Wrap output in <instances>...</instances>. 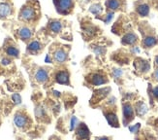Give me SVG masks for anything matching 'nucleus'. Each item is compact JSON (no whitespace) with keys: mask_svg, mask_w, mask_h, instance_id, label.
Returning a JSON list of instances; mask_svg holds the SVG:
<instances>
[{"mask_svg":"<svg viewBox=\"0 0 158 140\" xmlns=\"http://www.w3.org/2000/svg\"><path fill=\"white\" fill-rule=\"evenodd\" d=\"M40 18L41 9L37 0H27L19 13V20L25 24H35Z\"/></svg>","mask_w":158,"mask_h":140,"instance_id":"nucleus-1","label":"nucleus"},{"mask_svg":"<svg viewBox=\"0 0 158 140\" xmlns=\"http://www.w3.org/2000/svg\"><path fill=\"white\" fill-rule=\"evenodd\" d=\"M47 28L52 34H60L61 36L65 35L66 37H68V35L71 36L67 23L62 20H57V19L50 20L49 23H48Z\"/></svg>","mask_w":158,"mask_h":140,"instance_id":"nucleus-2","label":"nucleus"},{"mask_svg":"<svg viewBox=\"0 0 158 140\" xmlns=\"http://www.w3.org/2000/svg\"><path fill=\"white\" fill-rule=\"evenodd\" d=\"M56 12L61 16L70 15L75 8L74 0H52Z\"/></svg>","mask_w":158,"mask_h":140,"instance_id":"nucleus-3","label":"nucleus"},{"mask_svg":"<svg viewBox=\"0 0 158 140\" xmlns=\"http://www.w3.org/2000/svg\"><path fill=\"white\" fill-rule=\"evenodd\" d=\"M81 32L84 37L86 38L85 40H90L93 37H95L100 31L99 26L95 25L93 23H91L88 20H84L81 24Z\"/></svg>","mask_w":158,"mask_h":140,"instance_id":"nucleus-4","label":"nucleus"},{"mask_svg":"<svg viewBox=\"0 0 158 140\" xmlns=\"http://www.w3.org/2000/svg\"><path fill=\"white\" fill-rule=\"evenodd\" d=\"M14 14V7L9 2H0V20L9 19Z\"/></svg>","mask_w":158,"mask_h":140,"instance_id":"nucleus-5","label":"nucleus"},{"mask_svg":"<svg viewBox=\"0 0 158 140\" xmlns=\"http://www.w3.org/2000/svg\"><path fill=\"white\" fill-rule=\"evenodd\" d=\"M17 36L23 41H28L31 39L32 37V34L33 31L30 28L29 26H26V25H22L20 27H19V29L16 32Z\"/></svg>","mask_w":158,"mask_h":140,"instance_id":"nucleus-6","label":"nucleus"},{"mask_svg":"<svg viewBox=\"0 0 158 140\" xmlns=\"http://www.w3.org/2000/svg\"><path fill=\"white\" fill-rule=\"evenodd\" d=\"M122 112H123V123L127 125L134 119V110L131 104L124 103L122 106Z\"/></svg>","mask_w":158,"mask_h":140,"instance_id":"nucleus-7","label":"nucleus"},{"mask_svg":"<svg viewBox=\"0 0 158 140\" xmlns=\"http://www.w3.org/2000/svg\"><path fill=\"white\" fill-rule=\"evenodd\" d=\"M124 4V0H106L105 2V7L107 11H111V12H116L121 10Z\"/></svg>","mask_w":158,"mask_h":140,"instance_id":"nucleus-8","label":"nucleus"},{"mask_svg":"<svg viewBox=\"0 0 158 140\" xmlns=\"http://www.w3.org/2000/svg\"><path fill=\"white\" fill-rule=\"evenodd\" d=\"M68 58V54L65 51V49L62 47L57 48L56 51L53 52V59L57 63H63L64 61L67 60Z\"/></svg>","mask_w":158,"mask_h":140,"instance_id":"nucleus-9","label":"nucleus"},{"mask_svg":"<svg viewBox=\"0 0 158 140\" xmlns=\"http://www.w3.org/2000/svg\"><path fill=\"white\" fill-rule=\"evenodd\" d=\"M14 123L19 129H23L25 127L28 125L29 123V119L26 115L23 114V113H17L15 118H14Z\"/></svg>","mask_w":158,"mask_h":140,"instance_id":"nucleus-10","label":"nucleus"},{"mask_svg":"<svg viewBox=\"0 0 158 140\" xmlns=\"http://www.w3.org/2000/svg\"><path fill=\"white\" fill-rule=\"evenodd\" d=\"M56 81L61 85H70L69 73L66 70H61L56 74Z\"/></svg>","mask_w":158,"mask_h":140,"instance_id":"nucleus-11","label":"nucleus"},{"mask_svg":"<svg viewBox=\"0 0 158 140\" xmlns=\"http://www.w3.org/2000/svg\"><path fill=\"white\" fill-rule=\"evenodd\" d=\"M89 82H90L94 86H101V85H104V84H106L108 82V80L106 79V76H104L103 74L95 73V74H92L90 76Z\"/></svg>","mask_w":158,"mask_h":140,"instance_id":"nucleus-12","label":"nucleus"},{"mask_svg":"<svg viewBox=\"0 0 158 140\" xmlns=\"http://www.w3.org/2000/svg\"><path fill=\"white\" fill-rule=\"evenodd\" d=\"M138 42V36L134 32H127L121 38V43L123 45H135Z\"/></svg>","mask_w":158,"mask_h":140,"instance_id":"nucleus-13","label":"nucleus"},{"mask_svg":"<svg viewBox=\"0 0 158 140\" xmlns=\"http://www.w3.org/2000/svg\"><path fill=\"white\" fill-rule=\"evenodd\" d=\"M134 66L135 68L138 70L140 72H148L149 68H150V65L149 63L147 61V60H143L142 59H137L134 62Z\"/></svg>","mask_w":158,"mask_h":140,"instance_id":"nucleus-14","label":"nucleus"},{"mask_svg":"<svg viewBox=\"0 0 158 140\" xmlns=\"http://www.w3.org/2000/svg\"><path fill=\"white\" fill-rule=\"evenodd\" d=\"M43 49V45L41 44V42L38 40H33L27 46V52L30 54H37Z\"/></svg>","mask_w":158,"mask_h":140,"instance_id":"nucleus-15","label":"nucleus"},{"mask_svg":"<svg viewBox=\"0 0 158 140\" xmlns=\"http://www.w3.org/2000/svg\"><path fill=\"white\" fill-rule=\"evenodd\" d=\"M158 43V38L154 35H147L143 40V48H152Z\"/></svg>","mask_w":158,"mask_h":140,"instance_id":"nucleus-16","label":"nucleus"},{"mask_svg":"<svg viewBox=\"0 0 158 140\" xmlns=\"http://www.w3.org/2000/svg\"><path fill=\"white\" fill-rule=\"evenodd\" d=\"M35 78L39 83L44 84V83H46L48 80H49V74H48L47 70L39 69L38 71L36 72V74H35Z\"/></svg>","mask_w":158,"mask_h":140,"instance_id":"nucleus-17","label":"nucleus"},{"mask_svg":"<svg viewBox=\"0 0 158 140\" xmlns=\"http://www.w3.org/2000/svg\"><path fill=\"white\" fill-rule=\"evenodd\" d=\"M77 134L79 138H88L89 137V129L85 124H80V127L77 129Z\"/></svg>","mask_w":158,"mask_h":140,"instance_id":"nucleus-18","label":"nucleus"},{"mask_svg":"<svg viewBox=\"0 0 158 140\" xmlns=\"http://www.w3.org/2000/svg\"><path fill=\"white\" fill-rule=\"evenodd\" d=\"M106 119H107V121H108L110 125H112V127H115V128L119 127L118 119V117H116L115 114L113 113V112H111V113H107L106 114Z\"/></svg>","mask_w":158,"mask_h":140,"instance_id":"nucleus-19","label":"nucleus"},{"mask_svg":"<svg viewBox=\"0 0 158 140\" xmlns=\"http://www.w3.org/2000/svg\"><path fill=\"white\" fill-rule=\"evenodd\" d=\"M137 13L140 17H147L149 14V6L147 3H142L137 7Z\"/></svg>","mask_w":158,"mask_h":140,"instance_id":"nucleus-20","label":"nucleus"},{"mask_svg":"<svg viewBox=\"0 0 158 140\" xmlns=\"http://www.w3.org/2000/svg\"><path fill=\"white\" fill-rule=\"evenodd\" d=\"M6 53H7V55H11V57L18 58L19 55V50L15 45H9L6 47Z\"/></svg>","mask_w":158,"mask_h":140,"instance_id":"nucleus-21","label":"nucleus"},{"mask_svg":"<svg viewBox=\"0 0 158 140\" xmlns=\"http://www.w3.org/2000/svg\"><path fill=\"white\" fill-rule=\"evenodd\" d=\"M89 12L92 13L93 15H95V17L101 16L102 15V12H103V7L99 3L93 4V5L90 6V8H89Z\"/></svg>","mask_w":158,"mask_h":140,"instance_id":"nucleus-22","label":"nucleus"},{"mask_svg":"<svg viewBox=\"0 0 158 140\" xmlns=\"http://www.w3.org/2000/svg\"><path fill=\"white\" fill-rule=\"evenodd\" d=\"M136 110H137V114L140 115V116H143L148 112V107L143 102H141V103L138 104V106H137Z\"/></svg>","mask_w":158,"mask_h":140,"instance_id":"nucleus-23","label":"nucleus"},{"mask_svg":"<svg viewBox=\"0 0 158 140\" xmlns=\"http://www.w3.org/2000/svg\"><path fill=\"white\" fill-rule=\"evenodd\" d=\"M140 124H137V125H135L134 127H129V130L131 131V132H133V133H136L137 131H138V129H140Z\"/></svg>","mask_w":158,"mask_h":140,"instance_id":"nucleus-24","label":"nucleus"},{"mask_svg":"<svg viewBox=\"0 0 158 140\" xmlns=\"http://www.w3.org/2000/svg\"><path fill=\"white\" fill-rule=\"evenodd\" d=\"M77 124H78V119L76 117H73L72 121H71V129H74L75 128H76Z\"/></svg>","mask_w":158,"mask_h":140,"instance_id":"nucleus-25","label":"nucleus"},{"mask_svg":"<svg viewBox=\"0 0 158 140\" xmlns=\"http://www.w3.org/2000/svg\"><path fill=\"white\" fill-rule=\"evenodd\" d=\"M12 98H13V100H14V101H15V103H19V102H20V100H22V98H20V96H19L18 94H13Z\"/></svg>","mask_w":158,"mask_h":140,"instance_id":"nucleus-26","label":"nucleus"},{"mask_svg":"<svg viewBox=\"0 0 158 140\" xmlns=\"http://www.w3.org/2000/svg\"><path fill=\"white\" fill-rule=\"evenodd\" d=\"M152 94H153V96L155 97V98L158 100V87H155L152 90Z\"/></svg>","mask_w":158,"mask_h":140,"instance_id":"nucleus-27","label":"nucleus"},{"mask_svg":"<svg viewBox=\"0 0 158 140\" xmlns=\"http://www.w3.org/2000/svg\"><path fill=\"white\" fill-rule=\"evenodd\" d=\"M122 74V71H120V70H114V76L115 77H119L120 75Z\"/></svg>","mask_w":158,"mask_h":140,"instance_id":"nucleus-28","label":"nucleus"},{"mask_svg":"<svg viewBox=\"0 0 158 140\" xmlns=\"http://www.w3.org/2000/svg\"><path fill=\"white\" fill-rule=\"evenodd\" d=\"M10 62H11V61H10L9 59H3V60H2V63H3V64H5V65L9 64Z\"/></svg>","mask_w":158,"mask_h":140,"instance_id":"nucleus-29","label":"nucleus"},{"mask_svg":"<svg viewBox=\"0 0 158 140\" xmlns=\"http://www.w3.org/2000/svg\"><path fill=\"white\" fill-rule=\"evenodd\" d=\"M154 77H155V79L158 80V69L155 70V72H154Z\"/></svg>","mask_w":158,"mask_h":140,"instance_id":"nucleus-30","label":"nucleus"},{"mask_svg":"<svg viewBox=\"0 0 158 140\" xmlns=\"http://www.w3.org/2000/svg\"><path fill=\"white\" fill-rule=\"evenodd\" d=\"M155 63H156V64L158 65V55H157V57L155 58Z\"/></svg>","mask_w":158,"mask_h":140,"instance_id":"nucleus-31","label":"nucleus"}]
</instances>
